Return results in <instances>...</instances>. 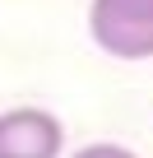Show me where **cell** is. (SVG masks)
<instances>
[{
    "label": "cell",
    "mask_w": 153,
    "mask_h": 158,
    "mask_svg": "<svg viewBox=\"0 0 153 158\" xmlns=\"http://www.w3.org/2000/svg\"><path fill=\"white\" fill-rule=\"evenodd\" d=\"M65 126L46 107H10L0 112V158H60Z\"/></svg>",
    "instance_id": "obj_2"
},
{
    "label": "cell",
    "mask_w": 153,
    "mask_h": 158,
    "mask_svg": "<svg viewBox=\"0 0 153 158\" xmlns=\"http://www.w3.org/2000/svg\"><path fill=\"white\" fill-rule=\"evenodd\" d=\"M70 158H139V153L125 149V144H84V149H74Z\"/></svg>",
    "instance_id": "obj_3"
},
{
    "label": "cell",
    "mask_w": 153,
    "mask_h": 158,
    "mask_svg": "<svg viewBox=\"0 0 153 158\" xmlns=\"http://www.w3.org/2000/svg\"><path fill=\"white\" fill-rule=\"evenodd\" d=\"M88 37L116 60H153V0H88Z\"/></svg>",
    "instance_id": "obj_1"
}]
</instances>
